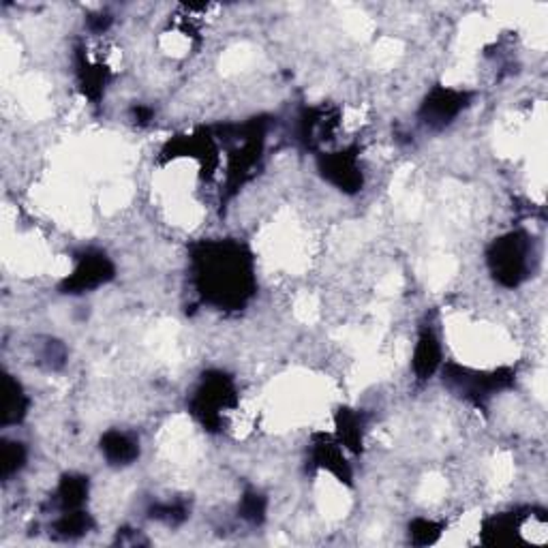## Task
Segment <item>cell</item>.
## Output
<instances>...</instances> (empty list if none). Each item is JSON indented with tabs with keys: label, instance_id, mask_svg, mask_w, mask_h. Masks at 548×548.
I'll use <instances>...</instances> for the list:
<instances>
[{
	"label": "cell",
	"instance_id": "obj_1",
	"mask_svg": "<svg viewBox=\"0 0 548 548\" xmlns=\"http://www.w3.org/2000/svg\"><path fill=\"white\" fill-rule=\"evenodd\" d=\"M105 452H108V456L114 458V461H129V458H133V454H135V448H133V444H129L127 437L114 435L105 441Z\"/></svg>",
	"mask_w": 548,
	"mask_h": 548
}]
</instances>
